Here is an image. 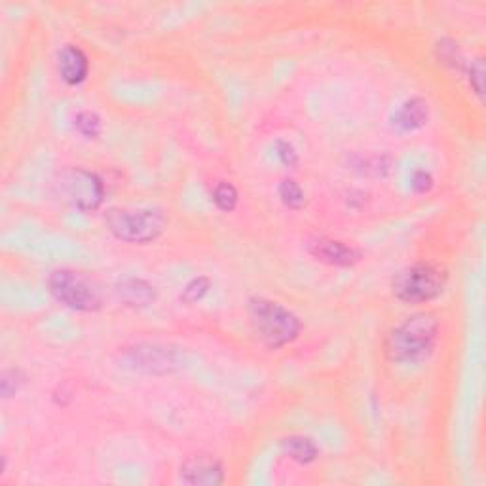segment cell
Here are the masks:
<instances>
[{
    "mask_svg": "<svg viewBox=\"0 0 486 486\" xmlns=\"http://www.w3.org/2000/svg\"><path fill=\"white\" fill-rule=\"evenodd\" d=\"M87 70H90V63H87L86 54L78 46L67 44V46L57 52V72L69 86L84 82Z\"/></svg>",
    "mask_w": 486,
    "mask_h": 486,
    "instance_id": "obj_11",
    "label": "cell"
},
{
    "mask_svg": "<svg viewBox=\"0 0 486 486\" xmlns=\"http://www.w3.org/2000/svg\"><path fill=\"white\" fill-rule=\"evenodd\" d=\"M75 126L86 139H95L101 134V118L92 111L78 112Z\"/></svg>",
    "mask_w": 486,
    "mask_h": 486,
    "instance_id": "obj_18",
    "label": "cell"
},
{
    "mask_svg": "<svg viewBox=\"0 0 486 486\" xmlns=\"http://www.w3.org/2000/svg\"><path fill=\"white\" fill-rule=\"evenodd\" d=\"M55 196L78 211H95L105 198L101 177L84 168H65L55 175Z\"/></svg>",
    "mask_w": 486,
    "mask_h": 486,
    "instance_id": "obj_5",
    "label": "cell"
},
{
    "mask_svg": "<svg viewBox=\"0 0 486 486\" xmlns=\"http://www.w3.org/2000/svg\"><path fill=\"white\" fill-rule=\"evenodd\" d=\"M465 69H467V78H469L471 90L475 92V95L479 99H482V95H484V63H482V59L481 57L474 59V62L465 65Z\"/></svg>",
    "mask_w": 486,
    "mask_h": 486,
    "instance_id": "obj_19",
    "label": "cell"
},
{
    "mask_svg": "<svg viewBox=\"0 0 486 486\" xmlns=\"http://www.w3.org/2000/svg\"><path fill=\"white\" fill-rule=\"evenodd\" d=\"M276 156L287 169H292L299 164V154L294 151V146L284 139L276 141Z\"/></svg>",
    "mask_w": 486,
    "mask_h": 486,
    "instance_id": "obj_21",
    "label": "cell"
},
{
    "mask_svg": "<svg viewBox=\"0 0 486 486\" xmlns=\"http://www.w3.org/2000/svg\"><path fill=\"white\" fill-rule=\"evenodd\" d=\"M447 270L439 264L416 262L395 274L391 292L397 301L407 304H425L435 301L447 285Z\"/></svg>",
    "mask_w": 486,
    "mask_h": 486,
    "instance_id": "obj_3",
    "label": "cell"
},
{
    "mask_svg": "<svg viewBox=\"0 0 486 486\" xmlns=\"http://www.w3.org/2000/svg\"><path fill=\"white\" fill-rule=\"evenodd\" d=\"M116 299L129 308H146L156 301V289L143 277L126 276L114 285Z\"/></svg>",
    "mask_w": 486,
    "mask_h": 486,
    "instance_id": "obj_10",
    "label": "cell"
},
{
    "mask_svg": "<svg viewBox=\"0 0 486 486\" xmlns=\"http://www.w3.org/2000/svg\"><path fill=\"white\" fill-rule=\"evenodd\" d=\"M128 365L134 367L136 371L146 375H166L179 367V356L175 350L161 344H136L126 351Z\"/></svg>",
    "mask_w": 486,
    "mask_h": 486,
    "instance_id": "obj_7",
    "label": "cell"
},
{
    "mask_svg": "<svg viewBox=\"0 0 486 486\" xmlns=\"http://www.w3.org/2000/svg\"><path fill=\"white\" fill-rule=\"evenodd\" d=\"M48 287L57 302L77 312H97L103 306L101 291L90 277L75 270H55L48 277Z\"/></svg>",
    "mask_w": 486,
    "mask_h": 486,
    "instance_id": "obj_6",
    "label": "cell"
},
{
    "mask_svg": "<svg viewBox=\"0 0 486 486\" xmlns=\"http://www.w3.org/2000/svg\"><path fill=\"white\" fill-rule=\"evenodd\" d=\"M238 190L232 183L218 181L213 188V202L220 211H234L235 205H238Z\"/></svg>",
    "mask_w": 486,
    "mask_h": 486,
    "instance_id": "obj_16",
    "label": "cell"
},
{
    "mask_svg": "<svg viewBox=\"0 0 486 486\" xmlns=\"http://www.w3.org/2000/svg\"><path fill=\"white\" fill-rule=\"evenodd\" d=\"M181 481L193 486H217L225 481V467L211 454H194L183 462Z\"/></svg>",
    "mask_w": 486,
    "mask_h": 486,
    "instance_id": "obj_8",
    "label": "cell"
},
{
    "mask_svg": "<svg viewBox=\"0 0 486 486\" xmlns=\"http://www.w3.org/2000/svg\"><path fill=\"white\" fill-rule=\"evenodd\" d=\"M23 382H25V376L18 369H10L3 373V378H0V390H3V395L6 397V400L20 391Z\"/></svg>",
    "mask_w": 486,
    "mask_h": 486,
    "instance_id": "obj_20",
    "label": "cell"
},
{
    "mask_svg": "<svg viewBox=\"0 0 486 486\" xmlns=\"http://www.w3.org/2000/svg\"><path fill=\"white\" fill-rule=\"evenodd\" d=\"M247 316L259 341L272 350L284 348L292 341H297L302 329L301 319L289 308L270 299H249Z\"/></svg>",
    "mask_w": 486,
    "mask_h": 486,
    "instance_id": "obj_2",
    "label": "cell"
},
{
    "mask_svg": "<svg viewBox=\"0 0 486 486\" xmlns=\"http://www.w3.org/2000/svg\"><path fill=\"white\" fill-rule=\"evenodd\" d=\"M282 452L292 462L308 465L317 460L319 450L310 437L291 435L282 441Z\"/></svg>",
    "mask_w": 486,
    "mask_h": 486,
    "instance_id": "obj_13",
    "label": "cell"
},
{
    "mask_svg": "<svg viewBox=\"0 0 486 486\" xmlns=\"http://www.w3.org/2000/svg\"><path fill=\"white\" fill-rule=\"evenodd\" d=\"M439 341V319L420 312L395 325L384 342L386 358L393 363H418L430 358Z\"/></svg>",
    "mask_w": 486,
    "mask_h": 486,
    "instance_id": "obj_1",
    "label": "cell"
},
{
    "mask_svg": "<svg viewBox=\"0 0 486 486\" xmlns=\"http://www.w3.org/2000/svg\"><path fill=\"white\" fill-rule=\"evenodd\" d=\"M308 249H310V253L317 260L327 262L331 264V267L346 268V267H353V264H358L361 260L359 249L348 245L346 242H338L331 238H316L314 242H310Z\"/></svg>",
    "mask_w": 486,
    "mask_h": 486,
    "instance_id": "obj_9",
    "label": "cell"
},
{
    "mask_svg": "<svg viewBox=\"0 0 486 486\" xmlns=\"http://www.w3.org/2000/svg\"><path fill=\"white\" fill-rule=\"evenodd\" d=\"M410 186L418 194L430 193V190L433 188V177H432V173L425 171V169L415 171V173H412V177H410Z\"/></svg>",
    "mask_w": 486,
    "mask_h": 486,
    "instance_id": "obj_22",
    "label": "cell"
},
{
    "mask_svg": "<svg viewBox=\"0 0 486 486\" xmlns=\"http://www.w3.org/2000/svg\"><path fill=\"white\" fill-rule=\"evenodd\" d=\"M437 55H439L441 62H443L447 67H450L454 70H464L465 65H467L464 55H462V52H460V46L454 40H450V38L439 40V44H437Z\"/></svg>",
    "mask_w": 486,
    "mask_h": 486,
    "instance_id": "obj_14",
    "label": "cell"
},
{
    "mask_svg": "<svg viewBox=\"0 0 486 486\" xmlns=\"http://www.w3.org/2000/svg\"><path fill=\"white\" fill-rule=\"evenodd\" d=\"M210 287H211L210 277L198 276L194 279H190V282L185 285V289L181 292V301L185 304H196L205 297V294H208Z\"/></svg>",
    "mask_w": 486,
    "mask_h": 486,
    "instance_id": "obj_17",
    "label": "cell"
},
{
    "mask_svg": "<svg viewBox=\"0 0 486 486\" xmlns=\"http://www.w3.org/2000/svg\"><path fill=\"white\" fill-rule=\"evenodd\" d=\"M105 225L116 240L126 243H151L166 230V215L156 208L122 210L112 208L105 215Z\"/></svg>",
    "mask_w": 486,
    "mask_h": 486,
    "instance_id": "obj_4",
    "label": "cell"
},
{
    "mask_svg": "<svg viewBox=\"0 0 486 486\" xmlns=\"http://www.w3.org/2000/svg\"><path fill=\"white\" fill-rule=\"evenodd\" d=\"M277 194L285 203V208H289V210H302L304 208L306 194L297 181L284 179L277 186Z\"/></svg>",
    "mask_w": 486,
    "mask_h": 486,
    "instance_id": "obj_15",
    "label": "cell"
},
{
    "mask_svg": "<svg viewBox=\"0 0 486 486\" xmlns=\"http://www.w3.org/2000/svg\"><path fill=\"white\" fill-rule=\"evenodd\" d=\"M430 107L422 97H410L393 114V126L400 131H416L428 124Z\"/></svg>",
    "mask_w": 486,
    "mask_h": 486,
    "instance_id": "obj_12",
    "label": "cell"
}]
</instances>
